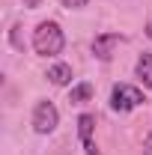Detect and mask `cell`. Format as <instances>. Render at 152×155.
I'll list each match as a JSON object with an SVG mask.
<instances>
[{
	"label": "cell",
	"mask_w": 152,
	"mask_h": 155,
	"mask_svg": "<svg viewBox=\"0 0 152 155\" xmlns=\"http://www.w3.org/2000/svg\"><path fill=\"white\" fill-rule=\"evenodd\" d=\"M66 48V36L57 21H39L33 30V51L39 57H57Z\"/></svg>",
	"instance_id": "1"
},
{
	"label": "cell",
	"mask_w": 152,
	"mask_h": 155,
	"mask_svg": "<svg viewBox=\"0 0 152 155\" xmlns=\"http://www.w3.org/2000/svg\"><path fill=\"white\" fill-rule=\"evenodd\" d=\"M146 98H143V90L140 87H131V84H114L111 90V110L116 114H128L134 107H140Z\"/></svg>",
	"instance_id": "2"
},
{
	"label": "cell",
	"mask_w": 152,
	"mask_h": 155,
	"mask_svg": "<svg viewBox=\"0 0 152 155\" xmlns=\"http://www.w3.org/2000/svg\"><path fill=\"white\" fill-rule=\"evenodd\" d=\"M33 131L36 134H51L54 128L60 125V110L54 101H48V98H39L36 107H33Z\"/></svg>",
	"instance_id": "3"
},
{
	"label": "cell",
	"mask_w": 152,
	"mask_h": 155,
	"mask_svg": "<svg viewBox=\"0 0 152 155\" xmlns=\"http://www.w3.org/2000/svg\"><path fill=\"white\" fill-rule=\"evenodd\" d=\"M122 33H98V36L93 39V57L101 60V63H107V60L114 57V48L122 42Z\"/></svg>",
	"instance_id": "4"
},
{
	"label": "cell",
	"mask_w": 152,
	"mask_h": 155,
	"mask_svg": "<svg viewBox=\"0 0 152 155\" xmlns=\"http://www.w3.org/2000/svg\"><path fill=\"white\" fill-rule=\"evenodd\" d=\"M93 131H95V116L93 114H81L78 116V137H81L84 149H87V155H101L98 146H95V140H93Z\"/></svg>",
	"instance_id": "5"
},
{
	"label": "cell",
	"mask_w": 152,
	"mask_h": 155,
	"mask_svg": "<svg viewBox=\"0 0 152 155\" xmlns=\"http://www.w3.org/2000/svg\"><path fill=\"white\" fill-rule=\"evenodd\" d=\"M134 78H137L146 90H152V54L149 51H143V54L137 57V63H134Z\"/></svg>",
	"instance_id": "6"
},
{
	"label": "cell",
	"mask_w": 152,
	"mask_h": 155,
	"mask_svg": "<svg viewBox=\"0 0 152 155\" xmlns=\"http://www.w3.org/2000/svg\"><path fill=\"white\" fill-rule=\"evenodd\" d=\"M48 81H51L54 87H69V84H72V66H69V63H54V66L48 69Z\"/></svg>",
	"instance_id": "7"
},
{
	"label": "cell",
	"mask_w": 152,
	"mask_h": 155,
	"mask_svg": "<svg viewBox=\"0 0 152 155\" xmlns=\"http://www.w3.org/2000/svg\"><path fill=\"white\" fill-rule=\"evenodd\" d=\"M90 98H93V84H87V81H84V84H75L72 93H69V101H72V104H84V101H90Z\"/></svg>",
	"instance_id": "8"
},
{
	"label": "cell",
	"mask_w": 152,
	"mask_h": 155,
	"mask_svg": "<svg viewBox=\"0 0 152 155\" xmlns=\"http://www.w3.org/2000/svg\"><path fill=\"white\" fill-rule=\"evenodd\" d=\"M90 0H60V6H66V9H84Z\"/></svg>",
	"instance_id": "9"
},
{
	"label": "cell",
	"mask_w": 152,
	"mask_h": 155,
	"mask_svg": "<svg viewBox=\"0 0 152 155\" xmlns=\"http://www.w3.org/2000/svg\"><path fill=\"white\" fill-rule=\"evenodd\" d=\"M140 155H152V128H149V134H146V140H143V152Z\"/></svg>",
	"instance_id": "10"
},
{
	"label": "cell",
	"mask_w": 152,
	"mask_h": 155,
	"mask_svg": "<svg viewBox=\"0 0 152 155\" xmlns=\"http://www.w3.org/2000/svg\"><path fill=\"white\" fill-rule=\"evenodd\" d=\"M39 3H42V0H24V6H27V9H36Z\"/></svg>",
	"instance_id": "11"
},
{
	"label": "cell",
	"mask_w": 152,
	"mask_h": 155,
	"mask_svg": "<svg viewBox=\"0 0 152 155\" xmlns=\"http://www.w3.org/2000/svg\"><path fill=\"white\" fill-rule=\"evenodd\" d=\"M146 36L152 39V21H149V24H146Z\"/></svg>",
	"instance_id": "12"
}]
</instances>
